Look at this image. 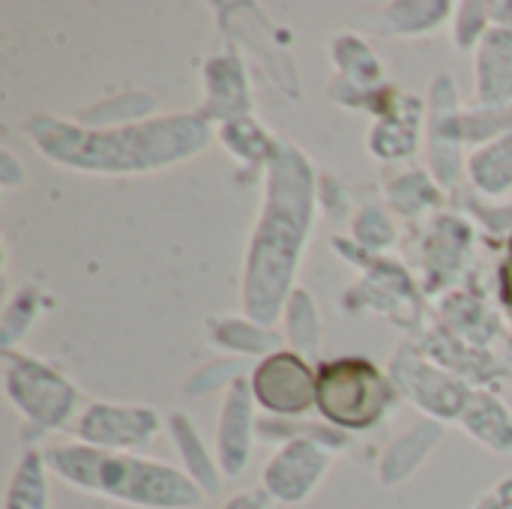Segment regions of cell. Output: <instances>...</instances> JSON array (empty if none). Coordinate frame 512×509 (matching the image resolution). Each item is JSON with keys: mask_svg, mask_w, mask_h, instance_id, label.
Segmentation results:
<instances>
[{"mask_svg": "<svg viewBox=\"0 0 512 509\" xmlns=\"http://www.w3.org/2000/svg\"><path fill=\"white\" fill-rule=\"evenodd\" d=\"M507 294H510V303H512V267H510V273H507Z\"/></svg>", "mask_w": 512, "mask_h": 509, "instance_id": "cell-2", "label": "cell"}, {"mask_svg": "<svg viewBox=\"0 0 512 509\" xmlns=\"http://www.w3.org/2000/svg\"><path fill=\"white\" fill-rule=\"evenodd\" d=\"M384 384L366 363L330 366L321 378V405L342 426H369L384 408Z\"/></svg>", "mask_w": 512, "mask_h": 509, "instance_id": "cell-1", "label": "cell"}]
</instances>
